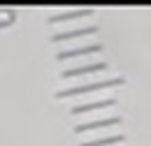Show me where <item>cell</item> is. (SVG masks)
I'll return each mask as SVG.
<instances>
[{"instance_id":"7a4b0ae2","label":"cell","mask_w":151,"mask_h":146,"mask_svg":"<svg viewBox=\"0 0 151 146\" xmlns=\"http://www.w3.org/2000/svg\"><path fill=\"white\" fill-rule=\"evenodd\" d=\"M109 70L105 60H93V63H86V65H75V67H68L63 72V79H72V77H81V74H93V72H105Z\"/></svg>"},{"instance_id":"8992f818","label":"cell","mask_w":151,"mask_h":146,"mask_svg":"<svg viewBox=\"0 0 151 146\" xmlns=\"http://www.w3.org/2000/svg\"><path fill=\"white\" fill-rule=\"evenodd\" d=\"M116 104V97H100V100H93V102H86V104H72L70 111L72 114H86V111H93V109H107V107H114Z\"/></svg>"},{"instance_id":"5b68a950","label":"cell","mask_w":151,"mask_h":146,"mask_svg":"<svg viewBox=\"0 0 151 146\" xmlns=\"http://www.w3.org/2000/svg\"><path fill=\"white\" fill-rule=\"evenodd\" d=\"M121 123V116L119 114H112V116H105V118H95V121H88V123H81L77 125L75 132H88V130H98V128H112V125H119Z\"/></svg>"},{"instance_id":"ba28073f","label":"cell","mask_w":151,"mask_h":146,"mask_svg":"<svg viewBox=\"0 0 151 146\" xmlns=\"http://www.w3.org/2000/svg\"><path fill=\"white\" fill-rule=\"evenodd\" d=\"M93 9H72V12H60V14H51L49 23H58V21H70V19H81V16H91Z\"/></svg>"},{"instance_id":"3957f363","label":"cell","mask_w":151,"mask_h":146,"mask_svg":"<svg viewBox=\"0 0 151 146\" xmlns=\"http://www.w3.org/2000/svg\"><path fill=\"white\" fill-rule=\"evenodd\" d=\"M98 51H102V44H100V42H88V44H81V47H72V49L58 51L56 58H58V60H68V58H77V56H88V54H98Z\"/></svg>"},{"instance_id":"6da1fadb","label":"cell","mask_w":151,"mask_h":146,"mask_svg":"<svg viewBox=\"0 0 151 146\" xmlns=\"http://www.w3.org/2000/svg\"><path fill=\"white\" fill-rule=\"evenodd\" d=\"M126 79L121 74L116 77H107V79H100V81H88V84H81V86H70L65 91H58L56 97H75V95H84V93H93L100 88H112V86H121Z\"/></svg>"},{"instance_id":"277c9868","label":"cell","mask_w":151,"mask_h":146,"mask_svg":"<svg viewBox=\"0 0 151 146\" xmlns=\"http://www.w3.org/2000/svg\"><path fill=\"white\" fill-rule=\"evenodd\" d=\"M98 33V26L91 23V26H81V28H70V30H63V33H54L51 35V42H65V39H75V37H86Z\"/></svg>"},{"instance_id":"52a82bcc","label":"cell","mask_w":151,"mask_h":146,"mask_svg":"<svg viewBox=\"0 0 151 146\" xmlns=\"http://www.w3.org/2000/svg\"><path fill=\"white\" fill-rule=\"evenodd\" d=\"M126 142V135L123 132H116V135H107V137H95V139H88L79 146H112V144H121Z\"/></svg>"}]
</instances>
